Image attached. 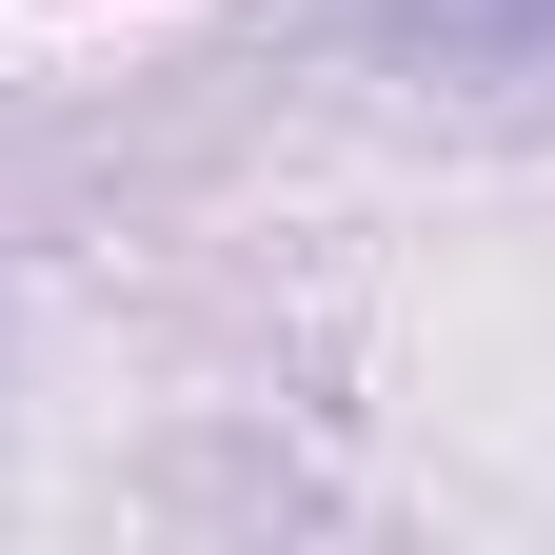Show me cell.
Masks as SVG:
<instances>
[{
  "instance_id": "6da1fadb",
  "label": "cell",
  "mask_w": 555,
  "mask_h": 555,
  "mask_svg": "<svg viewBox=\"0 0 555 555\" xmlns=\"http://www.w3.org/2000/svg\"><path fill=\"white\" fill-rule=\"evenodd\" d=\"M397 40H437V60H535L555 0H397Z\"/></svg>"
}]
</instances>
